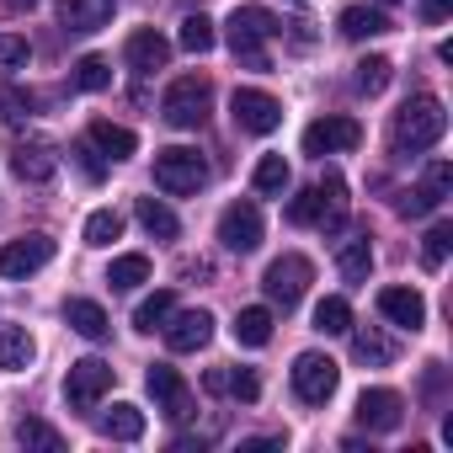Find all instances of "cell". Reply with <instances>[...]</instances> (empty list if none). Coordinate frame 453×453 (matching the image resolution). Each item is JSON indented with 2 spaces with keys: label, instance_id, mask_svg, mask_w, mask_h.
<instances>
[{
  "label": "cell",
  "instance_id": "d590c367",
  "mask_svg": "<svg viewBox=\"0 0 453 453\" xmlns=\"http://www.w3.org/2000/svg\"><path fill=\"white\" fill-rule=\"evenodd\" d=\"M213 43H219V33H213V22H208L203 12H197V17H181V49H187V54H208Z\"/></svg>",
  "mask_w": 453,
  "mask_h": 453
},
{
  "label": "cell",
  "instance_id": "74e56055",
  "mask_svg": "<svg viewBox=\"0 0 453 453\" xmlns=\"http://www.w3.org/2000/svg\"><path fill=\"white\" fill-rule=\"evenodd\" d=\"M75 86H81V91H107V86H112V65L96 59V54H86V59L75 65Z\"/></svg>",
  "mask_w": 453,
  "mask_h": 453
},
{
  "label": "cell",
  "instance_id": "f35d334b",
  "mask_svg": "<svg viewBox=\"0 0 453 453\" xmlns=\"http://www.w3.org/2000/svg\"><path fill=\"white\" fill-rule=\"evenodd\" d=\"M448 246H453V224H432V230L421 235V262L426 267H442L448 262Z\"/></svg>",
  "mask_w": 453,
  "mask_h": 453
},
{
  "label": "cell",
  "instance_id": "ac0fdd59",
  "mask_svg": "<svg viewBox=\"0 0 453 453\" xmlns=\"http://www.w3.org/2000/svg\"><path fill=\"white\" fill-rule=\"evenodd\" d=\"M112 22V0H59V27L75 38H91Z\"/></svg>",
  "mask_w": 453,
  "mask_h": 453
},
{
  "label": "cell",
  "instance_id": "484cf974",
  "mask_svg": "<svg viewBox=\"0 0 453 453\" xmlns=\"http://www.w3.org/2000/svg\"><path fill=\"white\" fill-rule=\"evenodd\" d=\"M336 273H342L347 283H368V273H373V246H368V235L342 241V251H336Z\"/></svg>",
  "mask_w": 453,
  "mask_h": 453
},
{
  "label": "cell",
  "instance_id": "4fadbf2b",
  "mask_svg": "<svg viewBox=\"0 0 453 453\" xmlns=\"http://www.w3.org/2000/svg\"><path fill=\"white\" fill-rule=\"evenodd\" d=\"M160 331H165V347L171 352H197V347L213 342V315L208 310H171Z\"/></svg>",
  "mask_w": 453,
  "mask_h": 453
},
{
  "label": "cell",
  "instance_id": "3957f363",
  "mask_svg": "<svg viewBox=\"0 0 453 453\" xmlns=\"http://www.w3.org/2000/svg\"><path fill=\"white\" fill-rule=\"evenodd\" d=\"M442 134H448V112H442L437 96H416V102H405V107L395 112V150H400V155H421V150H432Z\"/></svg>",
  "mask_w": 453,
  "mask_h": 453
},
{
  "label": "cell",
  "instance_id": "7a4b0ae2",
  "mask_svg": "<svg viewBox=\"0 0 453 453\" xmlns=\"http://www.w3.org/2000/svg\"><path fill=\"white\" fill-rule=\"evenodd\" d=\"M278 33H283V22L267 6H235V17H230V49L246 70H273L267 65V38H278Z\"/></svg>",
  "mask_w": 453,
  "mask_h": 453
},
{
  "label": "cell",
  "instance_id": "8fae6325",
  "mask_svg": "<svg viewBox=\"0 0 453 453\" xmlns=\"http://www.w3.org/2000/svg\"><path fill=\"white\" fill-rule=\"evenodd\" d=\"M54 262V241L49 235H17L0 246V278H33Z\"/></svg>",
  "mask_w": 453,
  "mask_h": 453
},
{
  "label": "cell",
  "instance_id": "4dcf8cb0",
  "mask_svg": "<svg viewBox=\"0 0 453 453\" xmlns=\"http://www.w3.org/2000/svg\"><path fill=\"white\" fill-rule=\"evenodd\" d=\"M315 331H326V336H347V331H352V304H347L342 294L320 299V304H315Z\"/></svg>",
  "mask_w": 453,
  "mask_h": 453
},
{
  "label": "cell",
  "instance_id": "52a82bcc",
  "mask_svg": "<svg viewBox=\"0 0 453 453\" xmlns=\"http://www.w3.org/2000/svg\"><path fill=\"white\" fill-rule=\"evenodd\" d=\"M310 278H315V267H310V257H299V251H288V257H278L267 273H262V288H267V299L273 304H283V310H294L299 299H304V288H310Z\"/></svg>",
  "mask_w": 453,
  "mask_h": 453
},
{
  "label": "cell",
  "instance_id": "60d3db41",
  "mask_svg": "<svg viewBox=\"0 0 453 453\" xmlns=\"http://www.w3.org/2000/svg\"><path fill=\"white\" fill-rule=\"evenodd\" d=\"M27 112H33V96H27L22 86H0V118L17 123V118H27Z\"/></svg>",
  "mask_w": 453,
  "mask_h": 453
},
{
  "label": "cell",
  "instance_id": "e575fe53",
  "mask_svg": "<svg viewBox=\"0 0 453 453\" xmlns=\"http://www.w3.org/2000/svg\"><path fill=\"white\" fill-rule=\"evenodd\" d=\"M171 310H176V294H171V288H160V294H150V299L134 310V326H139V331H160Z\"/></svg>",
  "mask_w": 453,
  "mask_h": 453
},
{
  "label": "cell",
  "instance_id": "f6af8a7d",
  "mask_svg": "<svg viewBox=\"0 0 453 453\" xmlns=\"http://www.w3.org/2000/svg\"><path fill=\"white\" fill-rule=\"evenodd\" d=\"M448 12H453V0H421V17L426 22H442Z\"/></svg>",
  "mask_w": 453,
  "mask_h": 453
},
{
  "label": "cell",
  "instance_id": "7bdbcfd3",
  "mask_svg": "<svg viewBox=\"0 0 453 453\" xmlns=\"http://www.w3.org/2000/svg\"><path fill=\"white\" fill-rule=\"evenodd\" d=\"M0 65H6V70H22V65H27V38H0Z\"/></svg>",
  "mask_w": 453,
  "mask_h": 453
},
{
  "label": "cell",
  "instance_id": "6da1fadb",
  "mask_svg": "<svg viewBox=\"0 0 453 453\" xmlns=\"http://www.w3.org/2000/svg\"><path fill=\"white\" fill-rule=\"evenodd\" d=\"M288 224H299V230H326V235H336L342 224H347V181L336 176V171H326L310 192H299L294 203H288Z\"/></svg>",
  "mask_w": 453,
  "mask_h": 453
},
{
  "label": "cell",
  "instance_id": "d6a6232c",
  "mask_svg": "<svg viewBox=\"0 0 453 453\" xmlns=\"http://www.w3.org/2000/svg\"><path fill=\"white\" fill-rule=\"evenodd\" d=\"M251 181H257L262 197H283V187H288V160H283V155H262L257 171H251Z\"/></svg>",
  "mask_w": 453,
  "mask_h": 453
},
{
  "label": "cell",
  "instance_id": "836d02e7",
  "mask_svg": "<svg viewBox=\"0 0 453 453\" xmlns=\"http://www.w3.org/2000/svg\"><path fill=\"white\" fill-rule=\"evenodd\" d=\"M118 235H123V213L118 208H96L86 219V246H112Z\"/></svg>",
  "mask_w": 453,
  "mask_h": 453
},
{
  "label": "cell",
  "instance_id": "83f0119b",
  "mask_svg": "<svg viewBox=\"0 0 453 453\" xmlns=\"http://www.w3.org/2000/svg\"><path fill=\"white\" fill-rule=\"evenodd\" d=\"M134 213H139V224H144L155 241H176V230H181V219H176L160 197H139V203H134Z\"/></svg>",
  "mask_w": 453,
  "mask_h": 453
},
{
  "label": "cell",
  "instance_id": "f546056e",
  "mask_svg": "<svg viewBox=\"0 0 453 453\" xmlns=\"http://www.w3.org/2000/svg\"><path fill=\"white\" fill-rule=\"evenodd\" d=\"M107 283H112L118 294H128V288L150 283V257H139V251H128V257H112V267H107Z\"/></svg>",
  "mask_w": 453,
  "mask_h": 453
},
{
  "label": "cell",
  "instance_id": "d6986e66",
  "mask_svg": "<svg viewBox=\"0 0 453 453\" xmlns=\"http://www.w3.org/2000/svg\"><path fill=\"white\" fill-rule=\"evenodd\" d=\"M123 54H128V65H134L139 75H155V70H165V65H171V43H165V38H160L155 27H144V33H134Z\"/></svg>",
  "mask_w": 453,
  "mask_h": 453
},
{
  "label": "cell",
  "instance_id": "5bb4252c",
  "mask_svg": "<svg viewBox=\"0 0 453 453\" xmlns=\"http://www.w3.org/2000/svg\"><path fill=\"white\" fill-rule=\"evenodd\" d=\"M12 171L22 176V181H33V187H43V181H54V171H59V155H54V144L49 139H17L12 144Z\"/></svg>",
  "mask_w": 453,
  "mask_h": 453
},
{
  "label": "cell",
  "instance_id": "9c48e42d",
  "mask_svg": "<svg viewBox=\"0 0 453 453\" xmlns=\"http://www.w3.org/2000/svg\"><path fill=\"white\" fill-rule=\"evenodd\" d=\"M230 112H235L241 134H273V128H283V102L267 96V91H257V86H241L230 96Z\"/></svg>",
  "mask_w": 453,
  "mask_h": 453
},
{
  "label": "cell",
  "instance_id": "b9f144b4",
  "mask_svg": "<svg viewBox=\"0 0 453 453\" xmlns=\"http://www.w3.org/2000/svg\"><path fill=\"white\" fill-rule=\"evenodd\" d=\"M70 155H75V160H81V171H86V176H91V181H102V176H107V160H102V150H96V144H91V139H81V144H75V150H70Z\"/></svg>",
  "mask_w": 453,
  "mask_h": 453
},
{
  "label": "cell",
  "instance_id": "ab89813d",
  "mask_svg": "<svg viewBox=\"0 0 453 453\" xmlns=\"http://www.w3.org/2000/svg\"><path fill=\"white\" fill-rule=\"evenodd\" d=\"M405 219H421V213H432V208H442V192H432V187H411V192H400V203H395Z\"/></svg>",
  "mask_w": 453,
  "mask_h": 453
},
{
  "label": "cell",
  "instance_id": "d4e9b609",
  "mask_svg": "<svg viewBox=\"0 0 453 453\" xmlns=\"http://www.w3.org/2000/svg\"><path fill=\"white\" fill-rule=\"evenodd\" d=\"M384 33H389V17L384 12H373V6H347L342 12V38L363 43V38H384Z\"/></svg>",
  "mask_w": 453,
  "mask_h": 453
},
{
  "label": "cell",
  "instance_id": "bcb514c9",
  "mask_svg": "<svg viewBox=\"0 0 453 453\" xmlns=\"http://www.w3.org/2000/svg\"><path fill=\"white\" fill-rule=\"evenodd\" d=\"M241 448H246V453H267V448H283V437H246Z\"/></svg>",
  "mask_w": 453,
  "mask_h": 453
},
{
  "label": "cell",
  "instance_id": "9a60e30c",
  "mask_svg": "<svg viewBox=\"0 0 453 453\" xmlns=\"http://www.w3.org/2000/svg\"><path fill=\"white\" fill-rule=\"evenodd\" d=\"M144 384H150V395H155V405L171 416V421H181L187 411H192V395H187V384H181V373L171 368V363H150V373H144Z\"/></svg>",
  "mask_w": 453,
  "mask_h": 453
},
{
  "label": "cell",
  "instance_id": "4316f807",
  "mask_svg": "<svg viewBox=\"0 0 453 453\" xmlns=\"http://www.w3.org/2000/svg\"><path fill=\"white\" fill-rule=\"evenodd\" d=\"M352 357L363 363V368H389L395 363V342L384 336V331H352Z\"/></svg>",
  "mask_w": 453,
  "mask_h": 453
},
{
  "label": "cell",
  "instance_id": "44dd1931",
  "mask_svg": "<svg viewBox=\"0 0 453 453\" xmlns=\"http://www.w3.org/2000/svg\"><path fill=\"white\" fill-rule=\"evenodd\" d=\"M96 432H102V437H112V442H139V437H144V411H139V405H128V400H118L112 411H102V416H96Z\"/></svg>",
  "mask_w": 453,
  "mask_h": 453
},
{
  "label": "cell",
  "instance_id": "7c38bea8",
  "mask_svg": "<svg viewBox=\"0 0 453 453\" xmlns=\"http://www.w3.org/2000/svg\"><path fill=\"white\" fill-rule=\"evenodd\" d=\"M363 144V128L352 118H315L304 128V155H342V150H357Z\"/></svg>",
  "mask_w": 453,
  "mask_h": 453
},
{
  "label": "cell",
  "instance_id": "277c9868",
  "mask_svg": "<svg viewBox=\"0 0 453 453\" xmlns=\"http://www.w3.org/2000/svg\"><path fill=\"white\" fill-rule=\"evenodd\" d=\"M208 107H213L208 75H181V81H171V91H165V102H160V118H165L171 128H203V123H208Z\"/></svg>",
  "mask_w": 453,
  "mask_h": 453
},
{
  "label": "cell",
  "instance_id": "8992f818",
  "mask_svg": "<svg viewBox=\"0 0 453 453\" xmlns=\"http://www.w3.org/2000/svg\"><path fill=\"white\" fill-rule=\"evenodd\" d=\"M336 384H342L336 357H326V352H299V357H294V395H299L304 405H326V400L336 395Z\"/></svg>",
  "mask_w": 453,
  "mask_h": 453
},
{
  "label": "cell",
  "instance_id": "f1b7e54d",
  "mask_svg": "<svg viewBox=\"0 0 453 453\" xmlns=\"http://www.w3.org/2000/svg\"><path fill=\"white\" fill-rule=\"evenodd\" d=\"M352 70H357V75H352V86H357L363 96H379V91L395 81V65H389L384 54H368V59H357Z\"/></svg>",
  "mask_w": 453,
  "mask_h": 453
},
{
  "label": "cell",
  "instance_id": "8d00e7d4",
  "mask_svg": "<svg viewBox=\"0 0 453 453\" xmlns=\"http://www.w3.org/2000/svg\"><path fill=\"white\" fill-rule=\"evenodd\" d=\"M17 442H22V448H43V453H59V448H65V437H59L49 421H33V416L17 421Z\"/></svg>",
  "mask_w": 453,
  "mask_h": 453
},
{
  "label": "cell",
  "instance_id": "2e32d148",
  "mask_svg": "<svg viewBox=\"0 0 453 453\" xmlns=\"http://www.w3.org/2000/svg\"><path fill=\"white\" fill-rule=\"evenodd\" d=\"M405 421V400L395 389H363L357 395V426L368 432H395Z\"/></svg>",
  "mask_w": 453,
  "mask_h": 453
},
{
  "label": "cell",
  "instance_id": "603a6c76",
  "mask_svg": "<svg viewBox=\"0 0 453 453\" xmlns=\"http://www.w3.org/2000/svg\"><path fill=\"white\" fill-rule=\"evenodd\" d=\"M38 357V342L27 326H12V320H0V368H33Z\"/></svg>",
  "mask_w": 453,
  "mask_h": 453
},
{
  "label": "cell",
  "instance_id": "7dc6e473",
  "mask_svg": "<svg viewBox=\"0 0 453 453\" xmlns=\"http://www.w3.org/2000/svg\"><path fill=\"white\" fill-rule=\"evenodd\" d=\"M6 6H12V12H33V6H38V0H6Z\"/></svg>",
  "mask_w": 453,
  "mask_h": 453
},
{
  "label": "cell",
  "instance_id": "7402d4cb",
  "mask_svg": "<svg viewBox=\"0 0 453 453\" xmlns=\"http://www.w3.org/2000/svg\"><path fill=\"white\" fill-rule=\"evenodd\" d=\"M86 139L107 155V160H128L134 150H139V139H134V128H123V123H112V118H96L91 128H86Z\"/></svg>",
  "mask_w": 453,
  "mask_h": 453
},
{
  "label": "cell",
  "instance_id": "e0dca14e",
  "mask_svg": "<svg viewBox=\"0 0 453 453\" xmlns=\"http://www.w3.org/2000/svg\"><path fill=\"white\" fill-rule=\"evenodd\" d=\"M379 315L389 320V326H400V331H421L426 326V299L416 294V288H384L379 294Z\"/></svg>",
  "mask_w": 453,
  "mask_h": 453
},
{
  "label": "cell",
  "instance_id": "5b68a950",
  "mask_svg": "<svg viewBox=\"0 0 453 453\" xmlns=\"http://www.w3.org/2000/svg\"><path fill=\"white\" fill-rule=\"evenodd\" d=\"M155 187L160 192H171V197H192V192H203L208 187V160L197 155V150H160L155 155Z\"/></svg>",
  "mask_w": 453,
  "mask_h": 453
},
{
  "label": "cell",
  "instance_id": "ffe728a7",
  "mask_svg": "<svg viewBox=\"0 0 453 453\" xmlns=\"http://www.w3.org/2000/svg\"><path fill=\"white\" fill-rule=\"evenodd\" d=\"M203 389H208V395H235V400L251 405V400L262 395V379H257L251 368H208V373H203Z\"/></svg>",
  "mask_w": 453,
  "mask_h": 453
},
{
  "label": "cell",
  "instance_id": "c3c4849f",
  "mask_svg": "<svg viewBox=\"0 0 453 453\" xmlns=\"http://www.w3.org/2000/svg\"><path fill=\"white\" fill-rule=\"evenodd\" d=\"M379 6H395V0H379Z\"/></svg>",
  "mask_w": 453,
  "mask_h": 453
},
{
  "label": "cell",
  "instance_id": "1f68e13d",
  "mask_svg": "<svg viewBox=\"0 0 453 453\" xmlns=\"http://www.w3.org/2000/svg\"><path fill=\"white\" fill-rule=\"evenodd\" d=\"M235 342L241 347H267L273 342V310H241L235 315Z\"/></svg>",
  "mask_w": 453,
  "mask_h": 453
},
{
  "label": "cell",
  "instance_id": "ba28073f",
  "mask_svg": "<svg viewBox=\"0 0 453 453\" xmlns=\"http://www.w3.org/2000/svg\"><path fill=\"white\" fill-rule=\"evenodd\" d=\"M219 241H224V251H235V257H251V251L262 246V208H257L251 197L230 203V208L219 213Z\"/></svg>",
  "mask_w": 453,
  "mask_h": 453
},
{
  "label": "cell",
  "instance_id": "30bf717a",
  "mask_svg": "<svg viewBox=\"0 0 453 453\" xmlns=\"http://www.w3.org/2000/svg\"><path fill=\"white\" fill-rule=\"evenodd\" d=\"M112 389V363H102V357H81V363H70V373H65V400L75 405V411H96V400Z\"/></svg>",
  "mask_w": 453,
  "mask_h": 453
},
{
  "label": "cell",
  "instance_id": "cb8c5ba5",
  "mask_svg": "<svg viewBox=\"0 0 453 453\" xmlns=\"http://www.w3.org/2000/svg\"><path fill=\"white\" fill-rule=\"evenodd\" d=\"M65 320H70V331H81L86 342H107V331H112V320H107V310H102L96 299H70V304H65Z\"/></svg>",
  "mask_w": 453,
  "mask_h": 453
},
{
  "label": "cell",
  "instance_id": "ee69618b",
  "mask_svg": "<svg viewBox=\"0 0 453 453\" xmlns=\"http://www.w3.org/2000/svg\"><path fill=\"white\" fill-rule=\"evenodd\" d=\"M448 181H453V165H448V160H432V176H426V187H432V192H448Z\"/></svg>",
  "mask_w": 453,
  "mask_h": 453
}]
</instances>
